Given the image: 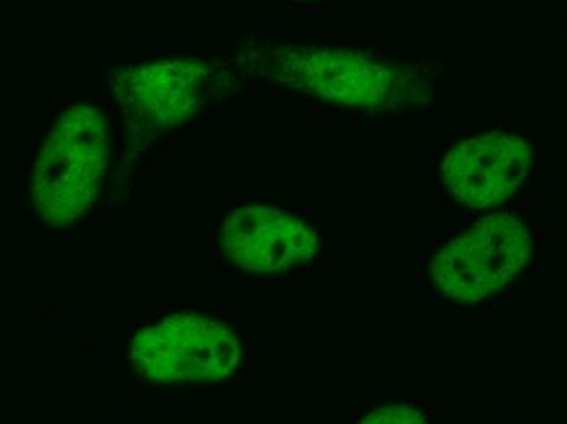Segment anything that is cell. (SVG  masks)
<instances>
[{
  "instance_id": "3957f363",
  "label": "cell",
  "mask_w": 567,
  "mask_h": 424,
  "mask_svg": "<svg viewBox=\"0 0 567 424\" xmlns=\"http://www.w3.org/2000/svg\"><path fill=\"white\" fill-rule=\"evenodd\" d=\"M127 360L151 385H213L238 371L241 344L226 323L183 312L134 334Z\"/></svg>"
},
{
  "instance_id": "7a4b0ae2",
  "label": "cell",
  "mask_w": 567,
  "mask_h": 424,
  "mask_svg": "<svg viewBox=\"0 0 567 424\" xmlns=\"http://www.w3.org/2000/svg\"><path fill=\"white\" fill-rule=\"evenodd\" d=\"M109 168V123L92 105L69 108L38 152L31 195L51 226L78 223L95 205Z\"/></svg>"
},
{
  "instance_id": "52a82bcc",
  "label": "cell",
  "mask_w": 567,
  "mask_h": 424,
  "mask_svg": "<svg viewBox=\"0 0 567 424\" xmlns=\"http://www.w3.org/2000/svg\"><path fill=\"white\" fill-rule=\"evenodd\" d=\"M534 151L524 137L491 131L456 144L441 162L449 196L468 209L504 205L530 174Z\"/></svg>"
},
{
  "instance_id": "277c9868",
  "label": "cell",
  "mask_w": 567,
  "mask_h": 424,
  "mask_svg": "<svg viewBox=\"0 0 567 424\" xmlns=\"http://www.w3.org/2000/svg\"><path fill=\"white\" fill-rule=\"evenodd\" d=\"M527 226L506 214H494L444 245L429 273L435 288L456 302H480L511 286L532 257Z\"/></svg>"
},
{
  "instance_id": "5b68a950",
  "label": "cell",
  "mask_w": 567,
  "mask_h": 424,
  "mask_svg": "<svg viewBox=\"0 0 567 424\" xmlns=\"http://www.w3.org/2000/svg\"><path fill=\"white\" fill-rule=\"evenodd\" d=\"M214 81L213 69L204 62H147L121 71L112 91L127 123L141 131H164L195 118Z\"/></svg>"
},
{
  "instance_id": "6da1fadb",
  "label": "cell",
  "mask_w": 567,
  "mask_h": 424,
  "mask_svg": "<svg viewBox=\"0 0 567 424\" xmlns=\"http://www.w3.org/2000/svg\"><path fill=\"white\" fill-rule=\"evenodd\" d=\"M276 81L324 103L386 112L423 105L429 87L416 65L333 48L289 46L269 54Z\"/></svg>"
},
{
  "instance_id": "ba28073f",
  "label": "cell",
  "mask_w": 567,
  "mask_h": 424,
  "mask_svg": "<svg viewBox=\"0 0 567 424\" xmlns=\"http://www.w3.org/2000/svg\"><path fill=\"white\" fill-rule=\"evenodd\" d=\"M364 424H420L425 423V415L417 406L408 403L382 406L373 410L364 420Z\"/></svg>"
},
{
  "instance_id": "8992f818",
  "label": "cell",
  "mask_w": 567,
  "mask_h": 424,
  "mask_svg": "<svg viewBox=\"0 0 567 424\" xmlns=\"http://www.w3.org/2000/svg\"><path fill=\"white\" fill-rule=\"evenodd\" d=\"M219 247L231 265L247 273H290L317 260L320 234L284 209L241 206L220 224Z\"/></svg>"
}]
</instances>
